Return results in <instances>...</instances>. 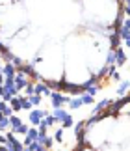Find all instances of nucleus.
<instances>
[{
	"instance_id": "c85d7f7f",
	"label": "nucleus",
	"mask_w": 130,
	"mask_h": 151,
	"mask_svg": "<svg viewBox=\"0 0 130 151\" xmlns=\"http://www.w3.org/2000/svg\"><path fill=\"white\" fill-rule=\"evenodd\" d=\"M0 151H9V149H8V146L4 144V146H0Z\"/></svg>"
},
{
	"instance_id": "b1692460",
	"label": "nucleus",
	"mask_w": 130,
	"mask_h": 151,
	"mask_svg": "<svg viewBox=\"0 0 130 151\" xmlns=\"http://www.w3.org/2000/svg\"><path fill=\"white\" fill-rule=\"evenodd\" d=\"M11 63H13V65H15V69H19V67L22 65V60H21L19 56H13V60H11Z\"/></svg>"
},
{
	"instance_id": "6ab92c4d",
	"label": "nucleus",
	"mask_w": 130,
	"mask_h": 151,
	"mask_svg": "<svg viewBox=\"0 0 130 151\" xmlns=\"http://www.w3.org/2000/svg\"><path fill=\"white\" fill-rule=\"evenodd\" d=\"M80 99H82V104H91L93 103V95H89V93H86V91H84V93L80 95Z\"/></svg>"
},
{
	"instance_id": "7ed1b4c3",
	"label": "nucleus",
	"mask_w": 130,
	"mask_h": 151,
	"mask_svg": "<svg viewBox=\"0 0 130 151\" xmlns=\"http://www.w3.org/2000/svg\"><path fill=\"white\" fill-rule=\"evenodd\" d=\"M45 116H46L45 110H41V108H32V110H30V123H32L34 127H37L39 121L43 119Z\"/></svg>"
},
{
	"instance_id": "393cba45",
	"label": "nucleus",
	"mask_w": 130,
	"mask_h": 151,
	"mask_svg": "<svg viewBox=\"0 0 130 151\" xmlns=\"http://www.w3.org/2000/svg\"><path fill=\"white\" fill-rule=\"evenodd\" d=\"M54 138H56L58 142H61V140H63V129H58V131H56V136H54Z\"/></svg>"
},
{
	"instance_id": "9d476101",
	"label": "nucleus",
	"mask_w": 130,
	"mask_h": 151,
	"mask_svg": "<svg viewBox=\"0 0 130 151\" xmlns=\"http://www.w3.org/2000/svg\"><path fill=\"white\" fill-rule=\"evenodd\" d=\"M22 123V119L19 118V116H15V114H11L9 116V125H11V131H15L17 129V127H19Z\"/></svg>"
},
{
	"instance_id": "f8f14e48",
	"label": "nucleus",
	"mask_w": 130,
	"mask_h": 151,
	"mask_svg": "<svg viewBox=\"0 0 130 151\" xmlns=\"http://www.w3.org/2000/svg\"><path fill=\"white\" fill-rule=\"evenodd\" d=\"M110 103H111L110 99H102V101H100V103L97 104V106H95V110H93V112H95V114H99V112H102L104 108H108V104H110Z\"/></svg>"
},
{
	"instance_id": "c756f323",
	"label": "nucleus",
	"mask_w": 130,
	"mask_h": 151,
	"mask_svg": "<svg viewBox=\"0 0 130 151\" xmlns=\"http://www.w3.org/2000/svg\"><path fill=\"white\" fill-rule=\"evenodd\" d=\"M4 84V75H2V71H0V86Z\"/></svg>"
},
{
	"instance_id": "7c9ffc66",
	"label": "nucleus",
	"mask_w": 130,
	"mask_h": 151,
	"mask_svg": "<svg viewBox=\"0 0 130 151\" xmlns=\"http://www.w3.org/2000/svg\"><path fill=\"white\" fill-rule=\"evenodd\" d=\"M2 65H4V63H2V58H0V71H2Z\"/></svg>"
},
{
	"instance_id": "a211bd4d",
	"label": "nucleus",
	"mask_w": 130,
	"mask_h": 151,
	"mask_svg": "<svg viewBox=\"0 0 130 151\" xmlns=\"http://www.w3.org/2000/svg\"><path fill=\"white\" fill-rule=\"evenodd\" d=\"M61 123H63V129H69V127H73V123H74V121H73V116L67 114V116H65V119L61 121Z\"/></svg>"
},
{
	"instance_id": "f03ea898",
	"label": "nucleus",
	"mask_w": 130,
	"mask_h": 151,
	"mask_svg": "<svg viewBox=\"0 0 130 151\" xmlns=\"http://www.w3.org/2000/svg\"><path fill=\"white\" fill-rule=\"evenodd\" d=\"M34 93H37V95H45V97H50L52 93V90H50V86L46 84V82H35L34 84Z\"/></svg>"
},
{
	"instance_id": "dca6fc26",
	"label": "nucleus",
	"mask_w": 130,
	"mask_h": 151,
	"mask_svg": "<svg viewBox=\"0 0 130 151\" xmlns=\"http://www.w3.org/2000/svg\"><path fill=\"white\" fill-rule=\"evenodd\" d=\"M28 129H30V127H28L26 123H21V125L17 127L15 131H11V132H13V134H17V132H19V134H26V132H28Z\"/></svg>"
},
{
	"instance_id": "20e7f679",
	"label": "nucleus",
	"mask_w": 130,
	"mask_h": 151,
	"mask_svg": "<svg viewBox=\"0 0 130 151\" xmlns=\"http://www.w3.org/2000/svg\"><path fill=\"white\" fill-rule=\"evenodd\" d=\"M15 73H17V69L15 65L11 62H6L4 65H2V75H4V78H15Z\"/></svg>"
},
{
	"instance_id": "5701e85b",
	"label": "nucleus",
	"mask_w": 130,
	"mask_h": 151,
	"mask_svg": "<svg viewBox=\"0 0 130 151\" xmlns=\"http://www.w3.org/2000/svg\"><path fill=\"white\" fill-rule=\"evenodd\" d=\"M2 114L6 116V118H9V116H11V114H15V112H13V108H11L9 104H6V106H4V110H2Z\"/></svg>"
},
{
	"instance_id": "aec40b11",
	"label": "nucleus",
	"mask_w": 130,
	"mask_h": 151,
	"mask_svg": "<svg viewBox=\"0 0 130 151\" xmlns=\"http://www.w3.org/2000/svg\"><path fill=\"white\" fill-rule=\"evenodd\" d=\"M84 91H86V93H89V95H93V97H95V95H97V91H99V86H97V84H93V86H89V88H86Z\"/></svg>"
},
{
	"instance_id": "ddd939ff",
	"label": "nucleus",
	"mask_w": 130,
	"mask_h": 151,
	"mask_svg": "<svg viewBox=\"0 0 130 151\" xmlns=\"http://www.w3.org/2000/svg\"><path fill=\"white\" fill-rule=\"evenodd\" d=\"M106 65H115V50L110 49L108 56H106Z\"/></svg>"
},
{
	"instance_id": "6e6552de",
	"label": "nucleus",
	"mask_w": 130,
	"mask_h": 151,
	"mask_svg": "<svg viewBox=\"0 0 130 151\" xmlns=\"http://www.w3.org/2000/svg\"><path fill=\"white\" fill-rule=\"evenodd\" d=\"M19 101H21V108H22V110H28V112H30V110L34 108L32 103H30V99H28V97H24V95H21V93H19Z\"/></svg>"
},
{
	"instance_id": "473e14b6",
	"label": "nucleus",
	"mask_w": 130,
	"mask_h": 151,
	"mask_svg": "<svg viewBox=\"0 0 130 151\" xmlns=\"http://www.w3.org/2000/svg\"><path fill=\"white\" fill-rule=\"evenodd\" d=\"M43 151H45V149H43Z\"/></svg>"
},
{
	"instance_id": "cd10ccee",
	"label": "nucleus",
	"mask_w": 130,
	"mask_h": 151,
	"mask_svg": "<svg viewBox=\"0 0 130 151\" xmlns=\"http://www.w3.org/2000/svg\"><path fill=\"white\" fill-rule=\"evenodd\" d=\"M6 104H8L6 101H0V110H4V106H6Z\"/></svg>"
},
{
	"instance_id": "0eeeda50",
	"label": "nucleus",
	"mask_w": 130,
	"mask_h": 151,
	"mask_svg": "<svg viewBox=\"0 0 130 151\" xmlns=\"http://www.w3.org/2000/svg\"><path fill=\"white\" fill-rule=\"evenodd\" d=\"M119 41H121V37H119V32H117V30H114V34H111V36H110V49H117V47H119Z\"/></svg>"
},
{
	"instance_id": "f257e3e1",
	"label": "nucleus",
	"mask_w": 130,
	"mask_h": 151,
	"mask_svg": "<svg viewBox=\"0 0 130 151\" xmlns=\"http://www.w3.org/2000/svg\"><path fill=\"white\" fill-rule=\"evenodd\" d=\"M50 101H52V106H54V108H61L65 103L71 101V97L69 95H63L61 91H58V90H54L50 93Z\"/></svg>"
},
{
	"instance_id": "39448f33",
	"label": "nucleus",
	"mask_w": 130,
	"mask_h": 151,
	"mask_svg": "<svg viewBox=\"0 0 130 151\" xmlns=\"http://www.w3.org/2000/svg\"><path fill=\"white\" fill-rule=\"evenodd\" d=\"M13 82H15V88L19 90V93H21V90H24V86L30 82L24 75H19V73H15V78H13Z\"/></svg>"
},
{
	"instance_id": "a878e982",
	"label": "nucleus",
	"mask_w": 130,
	"mask_h": 151,
	"mask_svg": "<svg viewBox=\"0 0 130 151\" xmlns=\"http://www.w3.org/2000/svg\"><path fill=\"white\" fill-rule=\"evenodd\" d=\"M123 41H125V47H126V49H130V36H128V37H125Z\"/></svg>"
},
{
	"instance_id": "423d86ee",
	"label": "nucleus",
	"mask_w": 130,
	"mask_h": 151,
	"mask_svg": "<svg viewBox=\"0 0 130 151\" xmlns=\"http://www.w3.org/2000/svg\"><path fill=\"white\" fill-rule=\"evenodd\" d=\"M126 63V54H125V50H123L121 47H117L115 49V65H125Z\"/></svg>"
},
{
	"instance_id": "2eb2a0df",
	"label": "nucleus",
	"mask_w": 130,
	"mask_h": 151,
	"mask_svg": "<svg viewBox=\"0 0 130 151\" xmlns=\"http://www.w3.org/2000/svg\"><path fill=\"white\" fill-rule=\"evenodd\" d=\"M28 99H30L32 106H39V104H41V99H43V95H37V93H34V95H30V97H28Z\"/></svg>"
},
{
	"instance_id": "9b49d317",
	"label": "nucleus",
	"mask_w": 130,
	"mask_h": 151,
	"mask_svg": "<svg viewBox=\"0 0 130 151\" xmlns=\"http://www.w3.org/2000/svg\"><path fill=\"white\" fill-rule=\"evenodd\" d=\"M52 116H54V119H56V121H63V119H65V116H67V112H65L63 108H54Z\"/></svg>"
},
{
	"instance_id": "412c9836",
	"label": "nucleus",
	"mask_w": 130,
	"mask_h": 151,
	"mask_svg": "<svg viewBox=\"0 0 130 151\" xmlns=\"http://www.w3.org/2000/svg\"><path fill=\"white\" fill-rule=\"evenodd\" d=\"M121 30H128L130 32V17H125V19H123V22H121Z\"/></svg>"
},
{
	"instance_id": "bb28decb",
	"label": "nucleus",
	"mask_w": 130,
	"mask_h": 151,
	"mask_svg": "<svg viewBox=\"0 0 130 151\" xmlns=\"http://www.w3.org/2000/svg\"><path fill=\"white\" fill-rule=\"evenodd\" d=\"M6 142H8V138H6V136H0V144H6Z\"/></svg>"
},
{
	"instance_id": "2f4dec72",
	"label": "nucleus",
	"mask_w": 130,
	"mask_h": 151,
	"mask_svg": "<svg viewBox=\"0 0 130 151\" xmlns=\"http://www.w3.org/2000/svg\"><path fill=\"white\" fill-rule=\"evenodd\" d=\"M4 118V114H2V110H0V119H2Z\"/></svg>"
},
{
	"instance_id": "4be33fe9",
	"label": "nucleus",
	"mask_w": 130,
	"mask_h": 151,
	"mask_svg": "<svg viewBox=\"0 0 130 151\" xmlns=\"http://www.w3.org/2000/svg\"><path fill=\"white\" fill-rule=\"evenodd\" d=\"M0 129H9V118L4 116V118L0 119Z\"/></svg>"
},
{
	"instance_id": "4468645a",
	"label": "nucleus",
	"mask_w": 130,
	"mask_h": 151,
	"mask_svg": "<svg viewBox=\"0 0 130 151\" xmlns=\"http://www.w3.org/2000/svg\"><path fill=\"white\" fill-rule=\"evenodd\" d=\"M128 90H130V82H128V80H123L121 86H119V90H117V93H119V95H125Z\"/></svg>"
},
{
	"instance_id": "1a4fd4ad",
	"label": "nucleus",
	"mask_w": 130,
	"mask_h": 151,
	"mask_svg": "<svg viewBox=\"0 0 130 151\" xmlns=\"http://www.w3.org/2000/svg\"><path fill=\"white\" fill-rule=\"evenodd\" d=\"M9 106L11 108H13V112H21V101H19V95H13V97H11V99H9Z\"/></svg>"
},
{
	"instance_id": "f3484780",
	"label": "nucleus",
	"mask_w": 130,
	"mask_h": 151,
	"mask_svg": "<svg viewBox=\"0 0 130 151\" xmlns=\"http://www.w3.org/2000/svg\"><path fill=\"white\" fill-rule=\"evenodd\" d=\"M69 106L73 108V110H76V108H80V106H82V99H80V95L76 97V99H71V101H69Z\"/></svg>"
}]
</instances>
